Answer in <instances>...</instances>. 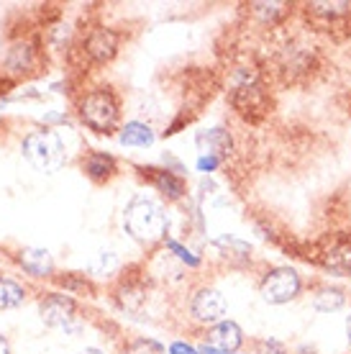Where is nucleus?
<instances>
[{
	"label": "nucleus",
	"instance_id": "1",
	"mask_svg": "<svg viewBox=\"0 0 351 354\" xmlns=\"http://www.w3.org/2000/svg\"><path fill=\"white\" fill-rule=\"evenodd\" d=\"M123 226L139 244H157L167 234V213L157 201L136 195L123 211Z\"/></svg>",
	"mask_w": 351,
	"mask_h": 354
},
{
	"label": "nucleus",
	"instance_id": "2",
	"mask_svg": "<svg viewBox=\"0 0 351 354\" xmlns=\"http://www.w3.org/2000/svg\"><path fill=\"white\" fill-rule=\"evenodd\" d=\"M79 118L95 133H111L118 121V100L108 88L90 90L88 95L79 100Z\"/></svg>",
	"mask_w": 351,
	"mask_h": 354
},
{
	"label": "nucleus",
	"instance_id": "3",
	"mask_svg": "<svg viewBox=\"0 0 351 354\" xmlns=\"http://www.w3.org/2000/svg\"><path fill=\"white\" fill-rule=\"evenodd\" d=\"M23 157L41 172H57L64 165V144L54 131H31L23 139Z\"/></svg>",
	"mask_w": 351,
	"mask_h": 354
},
{
	"label": "nucleus",
	"instance_id": "4",
	"mask_svg": "<svg viewBox=\"0 0 351 354\" xmlns=\"http://www.w3.org/2000/svg\"><path fill=\"white\" fill-rule=\"evenodd\" d=\"M300 290H303V280H300L298 270H292V267H272L259 283V292L269 306H285V303L295 301Z\"/></svg>",
	"mask_w": 351,
	"mask_h": 354
},
{
	"label": "nucleus",
	"instance_id": "5",
	"mask_svg": "<svg viewBox=\"0 0 351 354\" xmlns=\"http://www.w3.org/2000/svg\"><path fill=\"white\" fill-rule=\"evenodd\" d=\"M39 313L46 326L61 328L67 334H75L82 328L77 316V303L72 301L70 295H61V292H49L44 301L39 303Z\"/></svg>",
	"mask_w": 351,
	"mask_h": 354
},
{
	"label": "nucleus",
	"instance_id": "6",
	"mask_svg": "<svg viewBox=\"0 0 351 354\" xmlns=\"http://www.w3.org/2000/svg\"><path fill=\"white\" fill-rule=\"evenodd\" d=\"M190 313H193V319L216 326L226 316V298L216 288H200L190 301Z\"/></svg>",
	"mask_w": 351,
	"mask_h": 354
},
{
	"label": "nucleus",
	"instance_id": "7",
	"mask_svg": "<svg viewBox=\"0 0 351 354\" xmlns=\"http://www.w3.org/2000/svg\"><path fill=\"white\" fill-rule=\"evenodd\" d=\"M205 339H208L205 344L216 346L220 352L236 354L238 346L244 344V331H241V326H238L236 321H220V324H216V326L208 331Z\"/></svg>",
	"mask_w": 351,
	"mask_h": 354
},
{
	"label": "nucleus",
	"instance_id": "8",
	"mask_svg": "<svg viewBox=\"0 0 351 354\" xmlns=\"http://www.w3.org/2000/svg\"><path fill=\"white\" fill-rule=\"evenodd\" d=\"M144 177H149L154 187L164 195L167 201H180L184 195V183L182 177L175 175L172 169H159V167H136Z\"/></svg>",
	"mask_w": 351,
	"mask_h": 354
},
{
	"label": "nucleus",
	"instance_id": "9",
	"mask_svg": "<svg viewBox=\"0 0 351 354\" xmlns=\"http://www.w3.org/2000/svg\"><path fill=\"white\" fill-rule=\"evenodd\" d=\"M88 54L95 62H111L118 52V34L111 28H95L88 36Z\"/></svg>",
	"mask_w": 351,
	"mask_h": 354
},
{
	"label": "nucleus",
	"instance_id": "10",
	"mask_svg": "<svg viewBox=\"0 0 351 354\" xmlns=\"http://www.w3.org/2000/svg\"><path fill=\"white\" fill-rule=\"evenodd\" d=\"M195 142H198V149H200L202 154H211V157H218V160L229 157L231 147H234L231 133L226 131V129H208V131H200L195 136Z\"/></svg>",
	"mask_w": 351,
	"mask_h": 354
},
{
	"label": "nucleus",
	"instance_id": "11",
	"mask_svg": "<svg viewBox=\"0 0 351 354\" xmlns=\"http://www.w3.org/2000/svg\"><path fill=\"white\" fill-rule=\"evenodd\" d=\"M213 249L229 265H246V262H252V247L246 241L236 239V236H220V239L213 241Z\"/></svg>",
	"mask_w": 351,
	"mask_h": 354
},
{
	"label": "nucleus",
	"instance_id": "12",
	"mask_svg": "<svg viewBox=\"0 0 351 354\" xmlns=\"http://www.w3.org/2000/svg\"><path fill=\"white\" fill-rule=\"evenodd\" d=\"M18 262H21V267L28 274H34V277H49L54 270L52 254L46 249H23L18 254Z\"/></svg>",
	"mask_w": 351,
	"mask_h": 354
},
{
	"label": "nucleus",
	"instance_id": "13",
	"mask_svg": "<svg viewBox=\"0 0 351 354\" xmlns=\"http://www.w3.org/2000/svg\"><path fill=\"white\" fill-rule=\"evenodd\" d=\"M82 169L93 177L95 183H103L115 172V160L106 151H90L88 157H82Z\"/></svg>",
	"mask_w": 351,
	"mask_h": 354
},
{
	"label": "nucleus",
	"instance_id": "14",
	"mask_svg": "<svg viewBox=\"0 0 351 354\" xmlns=\"http://www.w3.org/2000/svg\"><path fill=\"white\" fill-rule=\"evenodd\" d=\"M118 139L126 147H151L154 144V131H151V126L141 124V121H129L121 129Z\"/></svg>",
	"mask_w": 351,
	"mask_h": 354
},
{
	"label": "nucleus",
	"instance_id": "15",
	"mask_svg": "<svg viewBox=\"0 0 351 354\" xmlns=\"http://www.w3.org/2000/svg\"><path fill=\"white\" fill-rule=\"evenodd\" d=\"M343 303H346V295L339 288H321L313 295V308L318 313H334V310L343 308Z\"/></svg>",
	"mask_w": 351,
	"mask_h": 354
},
{
	"label": "nucleus",
	"instance_id": "16",
	"mask_svg": "<svg viewBox=\"0 0 351 354\" xmlns=\"http://www.w3.org/2000/svg\"><path fill=\"white\" fill-rule=\"evenodd\" d=\"M26 298V290L18 283L8 280V277H0V308H16Z\"/></svg>",
	"mask_w": 351,
	"mask_h": 354
},
{
	"label": "nucleus",
	"instance_id": "17",
	"mask_svg": "<svg viewBox=\"0 0 351 354\" xmlns=\"http://www.w3.org/2000/svg\"><path fill=\"white\" fill-rule=\"evenodd\" d=\"M31 62H34V52H31L28 44H16L8 52V59H6L8 70H13V72H26L28 67H31Z\"/></svg>",
	"mask_w": 351,
	"mask_h": 354
},
{
	"label": "nucleus",
	"instance_id": "18",
	"mask_svg": "<svg viewBox=\"0 0 351 354\" xmlns=\"http://www.w3.org/2000/svg\"><path fill=\"white\" fill-rule=\"evenodd\" d=\"M115 270H118V257L113 252H97L90 262V272L93 274H113Z\"/></svg>",
	"mask_w": 351,
	"mask_h": 354
},
{
	"label": "nucleus",
	"instance_id": "19",
	"mask_svg": "<svg viewBox=\"0 0 351 354\" xmlns=\"http://www.w3.org/2000/svg\"><path fill=\"white\" fill-rule=\"evenodd\" d=\"M285 8H287L285 3H254V13L262 21H269V24H274L285 13Z\"/></svg>",
	"mask_w": 351,
	"mask_h": 354
},
{
	"label": "nucleus",
	"instance_id": "20",
	"mask_svg": "<svg viewBox=\"0 0 351 354\" xmlns=\"http://www.w3.org/2000/svg\"><path fill=\"white\" fill-rule=\"evenodd\" d=\"M123 354H162V344L154 339H133Z\"/></svg>",
	"mask_w": 351,
	"mask_h": 354
},
{
	"label": "nucleus",
	"instance_id": "21",
	"mask_svg": "<svg viewBox=\"0 0 351 354\" xmlns=\"http://www.w3.org/2000/svg\"><path fill=\"white\" fill-rule=\"evenodd\" d=\"M307 8H313V13L318 16H343L346 10L351 8L349 3H313V6H307Z\"/></svg>",
	"mask_w": 351,
	"mask_h": 354
},
{
	"label": "nucleus",
	"instance_id": "22",
	"mask_svg": "<svg viewBox=\"0 0 351 354\" xmlns=\"http://www.w3.org/2000/svg\"><path fill=\"white\" fill-rule=\"evenodd\" d=\"M328 267L336 270V272H351V252L341 249V252L328 254Z\"/></svg>",
	"mask_w": 351,
	"mask_h": 354
},
{
	"label": "nucleus",
	"instance_id": "23",
	"mask_svg": "<svg viewBox=\"0 0 351 354\" xmlns=\"http://www.w3.org/2000/svg\"><path fill=\"white\" fill-rule=\"evenodd\" d=\"M167 249H169V252H175V257L182 259L184 265H190V267H198V265H200V259L195 257L193 252H187V249H184L182 244H180V241L167 239Z\"/></svg>",
	"mask_w": 351,
	"mask_h": 354
},
{
	"label": "nucleus",
	"instance_id": "24",
	"mask_svg": "<svg viewBox=\"0 0 351 354\" xmlns=\"http://www.w3.org/2000/svg\"><path fill=\"white\" fill-rule=\"evenodd\" d=\"M218 165H220V160L218 157H211V154H202L200 160H198V169H200V172H213Z\"/></svg>",
	"mask_w": 351,
	"mask_h": 354
},
{
	"label": "nucleus",
	"instance_id": "25",
	"mask_svg": "<svg viewBox=\"0 0 351 354\" xmlns=\"http://www.w3.org/2000/svg\"><path fill=\"white\" fill-rule=\"evenodd\" d=\"M169 354H200L195 346L184 344V342H175V344L169 346Z\"/></svg>",
	"mask_w": 351,
	"mask_h": 354
},
{
	"label": "nucleus",
	"instance_id": "26",
	"mask_svg": "<svg viewBox=\"0 0 351 354\" xmlns=\"http://www.w3.org/2000/svg\"><path fill=\"white\" fill-rule=\"evenodd\" d=\"M0 354H8V342H6V337H0Z\"/></svg>",
	"mask_w": 351,
	"mask_h": 354
},
{
	"label": "nucleus",
	"instance_id": "27",
	"mask_svg": "<svg viewBox=\"0 0 351 354\" xmlns=\"http://www.w3.org/2000/svg\"><path fill=\"white\" fill-rule=\"evenodd\" d=\"M346 339H349V344H351V316L346 319Z\"/></svg>",
	"mask_w": 351,
	"mask_h": 354
},
{
	"label": "nucleus",
	"instance_id": "28",
	"mask_svg": "<svg viewBox=\"0 0 351 354\" xmlns=\"http://www.w3.org/2000/svg\"><path fill=\"white\" fill-rule=\"evenodd\" d=\"M79 354H106V352H100V349H82Z\"/></svg>",
	"mask_w": 351,
	"mask_h": 354
}]
</instances>
